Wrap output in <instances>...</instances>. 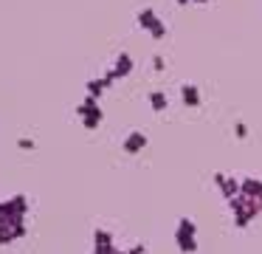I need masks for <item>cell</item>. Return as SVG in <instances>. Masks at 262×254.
Returning a JSON list of instances; mask_svg holds the SVG:
<instances>
[]
</instances>
